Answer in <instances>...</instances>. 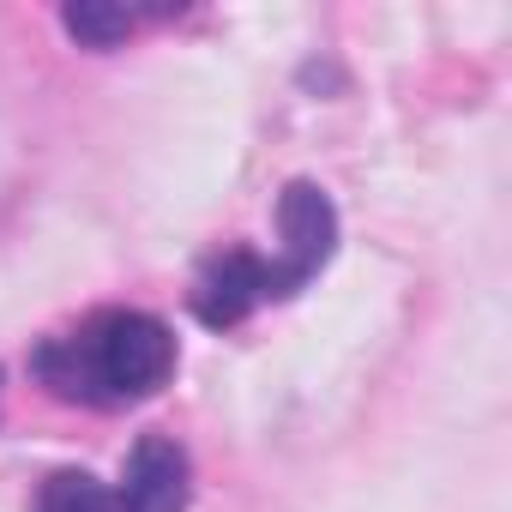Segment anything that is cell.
Returning a JSON list of instances; mask_svg holds the SVG:
<instances>
[{"mask_svg":"<svg viewBox=\"0 0 512 512\" xmlns=\"http://www.w3.org/2000/svg\"><path fill=\"white\" fill-rule=\"evenodd\" d=\"M278 229H284V253L278 266L290 272L296 290H308L338 253V205L326 199V187L314 181H290L278 199Z\"/></svg>","mask_w":512,"mask_h":512,"instance_id":"3","label":"cell"},{"mask_svg":"<svg viewBox=\"0 0 512 512\" xmlns=\"http://www.w3.org/2000/svg\"><path fill=\"white\" fill-rule=\"evenodd\" d=\"M187 500H193V464L181 440L139 434V446L127 452L121 488H115V512H187Z\"/></svg>","mask_w":512,"mask_h":512,"instance_id":"4","label":"cell"},{"mask_svg":"<svg viewBox=\"0 0 512 512\" xmlns=\"http://www.w3.org/2000/svg\"><path fill=\"white\" fill-rule=\"evenodd\" d=\"M175 362V332L139 308H103L31 350V374L43 380V392L85 410H127L157 398L175 380Z\"/></svg>","mask_w":512,"mask_h":512,"instance_id":"1","label":"cell"},{"mask_svg":"<svg viewBox=\"0 0 512 512\" xmlns=\"http://www.w3.org/2000/svg\"><path fill=\"white\" fill-rule=\"evenodd\" d=\"M133 25H139V13L103 7V0H79V7L61 13V31H67L79 49H121V43L133 37Z\"/></svg>","mask_w":512,"mask_h":512,"instance_id":"5","label":"cell"},{"mask_svg":"<svg viewBox=\"0 0 512 512\" xmlns=\"http://www.w3.org/2000/svg\"><path fill=\"white\" fill-rule=\"evenodd\" d=\"M37 512H115V488H103L91 470H55L37 488Z\"/></svg>","mask_w":512,"mask_h":512,"instance_id":"6","label":"cell"},{"mask_svg":"<svg viewBox=\"0 0 512 512\" xmlns=\"http://www.w3.org/2000/svg\"><path fill=\"white\" fill-rule=\"evenodd\" d=\"M296 284L278 260H266V253H253V247H229V253H211V260L199 266L193 278V314L199 326L211 332H229L241 326L253 308H266V302H290Z\"/></svg>","mask_w":512,"mask_h":512,"instance_id":"2","label":"cell"}]
</instances>
